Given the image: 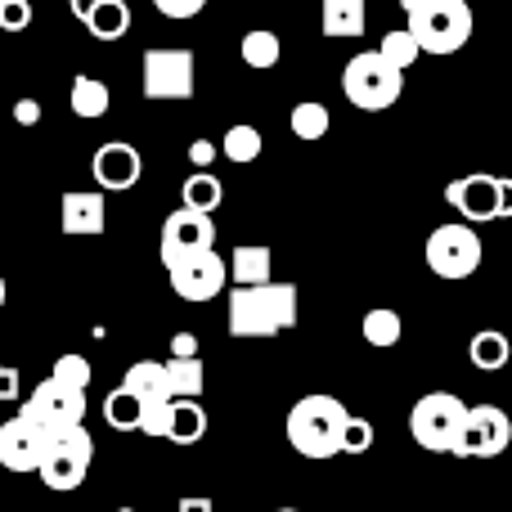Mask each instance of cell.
Masks as SVG:
<instances>
[{
	"label": "cell",
	"instance_id": "6da1fadb",
	"mask_svg": "<svg viewBox=\"0 0 512 512\" xmlns=\"http://www.w3.org/2000/svg\"><path fill=\"white\" fill-rule=\"evenodd\" d=\"M405 9V32L418 41L423 54H459L477 32L468 0H400Z\"/></svg>",
	"mask_w": 512,
	"mask_h": 512
},
{
	"label": "cell",
	"instance_id": "7a4b0ae2",
	"mask_svg": "<svg viewBox=\"0 0 512 512\" xmlns=\"http://www.w3.org/2000/svg\"><path fill=\"white\" fill-rule=\"evenodd\" d=\"M230 333L234 337H274L297 324V288L292 283H256L230 292Z\"/></svg>",
	"mask_w": 512,
	"mask_h": 512
},
{
	"label": "cell",
	"instance_id": "3957f363",
	"mask_svg": "<svg viewBox=\"0 0 512 512\" xmlns=\"http://www.w3.org/2000/svg\"><path fill=\"white\" fill-rule=\"evenodd\" d=\"M346 405L333 396H301L288 409V445L301 459H333L342 441Z\"/></svg>",
	"mask_w": 512,
	"mask_h": 512
},
{
	"label": "cell",
	"instance_id": "277c9868",
	"mask_svg": "<svg viewBox=\"0 0 512 512\" xmlns=\"http://www.w3.org/2000/svg\"><path fill=\"white\" fill-rule=\"evenodd\" d=\"M342 90L360 113H387V108L400 99V90H405V72L391 68L378 50H364L346 63Z\"/></svg>",
	"mask_w": 512,
	"mask_h": 512
},
{
	"label": "cell",
	"instance_id": "5b68a950",
	"mask_svg": "<svg viewBox=\"0 0 512 512\" xmlns=\"http://www.w3.org/2000/svg\"><path fill=\"white\" fill-rule=\"evenodd\" d=\"M445 203L463 216V225H486V221H504L512 207V185L504 176L490 171H472L445 185Z\"/></svg>",
	"mask_w": 512,
	"mask_h": 512
},
{
	"label": "cell",
	"instance_id": "8992f818",
	"mask_svg": "<svg viewBox=\"0 0 512 512\" xmlns=\"http://www.w3.org/2000/svg\"><path fill=\"white\" fill-rule=\"evenodd\" d=\"M427 270L436 274V279H468V274H477L481 256H486V243H481V234L472 230V225L463 221H450V225H436L432 234H427Z\"/></svg>",
	"mask_w": 512,
	"mask_h": 512
},
{
	"label": "cell",
	"instance_id": "52a82bcc",
	"mask_svg": "<svg viewBox=\"0 0 512 512\" xmlns=\"http://www.w3.org/2000/svg\"><path fill=\"white\" fill-rule=\"evenodd\" d=\"M90 463H95V441H90L86 427H72V432L45 441V454H41V463H36V472H41V481L50 490L68 495V490H77L81 481H86Z\"/></svg>",
	"mask_w": 512,
	"mask_h": 512
},
{
	"label": "cell",
	"instance_id": "ba28073f",
	"mask_svg": "<svg viewBox=\"0 0 512 512\" xmlns=\"http://www.w3.org/2000/svg\"><path fill=\"white\" fill-rule=\"evenodd\" d=\"M18 418H27V423H32L45 441H54V436L81 427V418H86V391L59 387L54 378H45L41 387L23 400V414H18Z\"/></svg>",
	"mask_w": 512,
	"mask_h": 512
},
{
	"label": "cell",
	"instance_id": "9c48e42d",
	"mask_svg": "<svg viewBox=\"0 0 512 512\" xmlns=\"http://www.w3.org/2000/svg\"><path fill=\"white\" fill-rule=\"evenodd\" d=\"M463 414H468V405H463L454 391H432V396H423L414 405V414H409V432H414V441L423 445V450L450 454L454 436H459V427H463Z\"/></svg>",
	"mask_w": 512,
	"mask_h": 512
},
{
	"label": "cell",
	"instance_id": "30bf717a",
	"mask_svg": "<svg viewBox=\"0 0 512 512\" xmlns=\"http://www.w3.org/2000/svg\"><path fill=\"white\" fill-rule=\"evenodd\" d=\"M194 50H144L140 59V90L144 99H194Z\"/></svg>",
	"mask_w": 512,
	"mask_h": 512
},
{
	"label": "cell",
	"instance_id": "8fae6325",
	"mask_svg": "<svg viewBox=\"0 0 512 512\" xmlns=\"http://www.w3.org/2000/svg\"><path fill=\"white\" fill-rule=\"evenodd\" d=\"M162 265H167L171 292H176L180 301H212L225 292V261L216 248L162 256Z\"/></svg>",
	"mask_w": 512,
	"mask_h": 512
},
{
	"label": "cell",
	"instance_id": "7c38bea8",
	"mask_svg": "<svg viewBox=\"0 0 512 512\" xmlns=\"http://www.w3.org/2000/svg\"><path fill=\"white\" fill-rule=\"evenodd\" d=\"M512 445V418L499 405H468L454 436V459H499Z\"/></svg>",
	"mask_w": 512,
	"mask_h": 512
},
{
	"label": "cell",
	"instance_id": "4fadbf2b",
	"mask_svg": "<svg viewBox=\"0 0 512 512\" xmlns=\"http://www.w3.org/2000/svg\"><path fill=\"white\" fill-rule=\"evenodd\" d=\"M90 176H95L99 189H108V194H126V189L140 185L144 176V158L135 144L126 140H108L95 149V158H90Z\"/></svg>",
	"mask_w": 512,
	"mask_h": 512
},
{
	"label": "cell",
	"instance_id": "5bb4252c",
	"mask_svg": "<svg viewBox=\"0 0 512 512\" xmlns=\"http://www.w3.org/2000/svg\"><path fill=\"white\" fill-rule=\"evenodd\" d=\"M59 225L72 239H95L108 230V198L104 189H68L59 198Z\"/></svg>",
	"mask_w": 512,
	"mask_h": 512
},
{
	"label": "cell",
	"instance_id": "9a60e30c",
	"mask_svg": "<svg viewBox=\"0 0 512 512\" xmlns=\"http://www.w3.org/2000/svg\"><path fill=\"white\" fill-rule=\"evenodd\" d=\"M216 243V221L203 212H189V207H180V212H171L167 221H162V256H176V252H203Z\"/></svg>",
	"mask_w": 512,
	"mask_h": 512
},
{
	"label": "cell",
	"instance_id": "2e32d148",
	"mask_svg": "<svg viewBox=\"0 0 512 512\" xmlns=\"http://www.w3.org/2000/svg\"><path fill=\"white\" fill-rule=\"evenodd\" d=\"M41 454H45V436L36 432L27 418H9V423H0V468L36 472Z\"/></svg>",
	"mask_w": 512,
	"mask_h": 512
},
{
	"label": "cell",
	"instance_id": "e0dca14e",
	"mask_svg": "<svg viewBox=\"0 0 512 512\" xmlns=\"http://www.w3.org/2000/svg\"><path fill=\"white\" fill-rule=\"evenodd\" d=\"M81 23H86V32L95 36V41H122V36L131 32V5H126V0H95V5L81 14Z\"/></svg>",
	"mask_w": 512,
	"mask_h": 512
},
{
	"label": "cell",
	"instance_id": "ac0fdd59",
	"mask_svg": "<svg viewBox=\"0 0 512 512\" xmlns=\"http://www.w3.org/2000/svg\"><path fill=\"white\" fill-rule=\"evenodd\" d=\"M364 18H369L364 0H319V27H324V36H337V41L360 36Z\"/></svg>",
	"mask_w": 512,
	"mask_h": 512
},
{
	"label": "cell",
	"instance_id": "d6986e66",
	"mask_svg": "<svg viewBox=\"0 0 512 512\" xmlns=\"http://www.w3.org/2000/svg\"><path fill=\"white\" fill-rule=\"evenodd\" d=\"M122 387L131 391L140 405H167V400H171V391H167V369H162L158 360L131 364V369H126V378H122Z\"/></svg>",
	"mask_w": 512,
	"mask_h": 512
},
{
	"label": "cell",
	"instance_id": "ffe728a7",
	"mask_svg": "<svg viewBox=\"0 0 512 512\" xmlns=\"http://www.w3.org/2000/svg\"><path fill=\"white\" fill-rule=\"evenodd\" d=\"M207 436V409L198 400H171L167 405V441L198 445Z\"/></svg>",
	"mask_w": 512,
	"mask_h": 512
},
{
	"label": "cell",
	"instance_id": "44dd1931",
	"mask_svg": "<svg viewBox=\"0 0 512 512\" xmlns=\"http://www.w3.org/2000/svg\"><path fill=\"white\" fill-rule=\"evenodd\" d=\"M270 270H274V252L270 248H234L230 256V279L234 288H256V283H270Z\"/></svg>",
	"mask_w": 512,
	"mask_h": 512
},
{
	"label": "cell",
	"instance_id": "7402d4cb",
	"mask_svg": "<svg viewBox=\"0 0 512 512\" xmlns=\"http://www.w3.org/2000/svg\"><path fill=\"white\" fill-rule=\"evenodd\" d=\"M162 369H167V391H171V400H198V396H203L207 369H203V360H198V355H189V360H176V355H171Z\"/></svg>",
	"mask_w": 512,
	"mask_h": 512
},
{
	"label": "cell",
	"instance_id": "603a6c76",
	"mask_svg": "<svg viewBox=\"0 0 512 512\" xmlns=\"http://www.w3.org/2000/svg\"><path fill=\"white\" fill-rule=\"evenodd\" d=\"M180 198H185V203H180V207H189V212H203V216H212L216 207L225 203V185L212 176V171H194V176L185 180V189H180Z\"/></svg>",
	"mask_w": 512,
	"mask_h": 512
},
{
	"label": "cell",
	"instance_id": "cb8c5ba5",
	"mask_svg": "<svg viewBox=\"0 0 512 512\" xmlns=\"http://www.w3.org/2000/svg\"><path fill=\"white\" fill-rule=\"evenodd\" d=\"M108 104H113V95H108V86L99 77H77L72 81V95H68V108L77 117H86V122H95V117L108 113Z\"/></svg>",
	"mask_w": 512,
	"mask_h": 512
},
{
	"label": "cell",
	"instance_id": "d4e9b609",
	"mask_svg": "<svg viewBox=\"0 0 512 512\" xmlns=\"http://www.w3.org/2000/svg\"><path fill=\"white\" fill-rule=\"evenodd\" d=\"M508 355H512V346H508V337L499 333V328H486V333H477V337H472V346H468V360L477 364V369H486V373L504 369Z\"/></svg>",
	"mask_w": 512,
	"mask_h": 512
},
{
	"label": "cell",
	"instance_id": "484cf974",
	"mask_svg": "<svg viewBox=\"0 0 512 512\" xmlns=\"http://www.w3.org/2000/svg\"><path fill=\"white\" fill-rule=\"evenodd\" d=\"M140 414H144V405L126 387H113L104 396V423L113 432H140Z\"/></svg>",
	"mask_w": 512,
	"mask_h": 512
},
{
	"label": "cell",
	"instance_id": "4316f807",
	"mask_svg": "<svg viewBox=\"0 0 512 512\" xmlns=\"http://www.w3.org/2000/svg\"><path fill=\"white\" fill-rule=\"evenodd\" d=\"M216 153H225L230 162H239V167H248V162L261 158V131L248 122H239V126H230L225 131V140L216 144Z\"/></svg>",
	"mask_w": 512,
	"mask_h": 512
},
{
	"label": "cell",
	"instance_id": "83f0119b",
	"mask_svg": "<svg viewBox=\"0 0 512 512\" xmlns=\"http://www.w3.org/2000/svg\"><path fill=\"white\" fill-rule=\"evenodd\" d=\"M360 333H364V342L369 346H396L400 342V333H405V324H400V315L396 310H387V306H378V310H369L364 315V324H360Z\"/></svg>",
	"mask_w": 512,
	"mask_h": 512
},
{
	"label": "cell",
	"instance_id": "f1b7e54d",
	"mask_svg": "<svg viewBox=\"0 0 512 512\" xmlns=\"http://www.w3.org/2000/svg\"><path fill=\"white\" fill-rule=\"evenodd\" d=\"M239 54H243V63H248V68H279L283 41L274 32H248L239 41Z\"/></svg>",
	"mask_w": 512,
	"mask_h": 512
},
{
	"label": "cell",
	"instance_id": "f546056e",
	"mask_svg": "<svg viewBox=\"0 0 512 512\" xmlns=\"http://www.w3.org/2000/svg\"><path fill=\"white\" fill-rule=\"evenodd\" d=\"M288 126H292V135H297V140H324L328 126H333V117H328V108H324V104L306 99V104L292 108Z\"/></svg>",
	"mask_w": 512,
	"mask_h": 512
},
{
	"label": "cell",
	"instance_id": "4dcf8cb0",
	"mask_svg": "<svg viewBox=\"0 0 512 512\" xmlns=\"http://www.w3.org/2000/svg\"><path fill=\"white\" fill-rule=\"evenodd\" d=\"M378 54H382V59H387L396 72H405V68H414L423 50H418V41L405 32V27H400V32H387V36H382V41H378Z\"/></svg>",
	"mask_w": 512,
	"mask_h": 512
},
{
	"label": "cell",
	"instance_id": "1f68e13d",
	"mask_svg": "<svg viewBox=\"0 0 512 512\" xmlns=\"http://www.w3.org/2000/svg\"><path fill=\"white\" fill-rule=\"evenodd\" d=\"M59 387H72V391H86L90 387V360L86 355H59L54 360V373H50Z\"/></svg>",
	"mask_w": 512,
	"mask_h": 512
},
{
	"label": "cell",
	"instance_id": "d6a6232c",
	"mask_svg": "<svg viewBox=\"0 0 512 512\" xmlns=\"http://www.w3.org/2000/svg\"><path fill=\"white\" fill-rule=\"evenodd\" d=\"M369 445H373V423H369V418L346 414L342 441H337V454H369Z\"/></svg>",
	"mask_w": 512,
	"mask_h": 512
},
{
	"label": "cell",
	"instance_id": "836d02e7",
	"mask_svg": "<svg viewBox=\"0 0 512 512\" xmlns=\"http://www.w3.org/2000/svg\"><path fill=\"white\" fill-rule=\"evenodd\" d=\"M32 0H0V32H27Z\"/></svg>",
	"mask_w": 512,
	"mask_h": 512
},
{
	"label": "cell",
	"instance_id": "e575fe53",
	"mask_svg": "<svg viewBox=\"0 0 512 512\" xmlns=\"http://www.w3.org/2000/svg\"><path fill=\"white\" fill-rule=\"evenodd\" d=\"M153 9H158L162 18H171V23H185V18L203 14L207 0H153Z\"/></svg>",
	"mask_w": 512,
	"mask_h": 512
},
{
	"label": "cell",
	"instance_id": "d590c367",
	"mask_svg": "<svg viewBox=\"0 0 512 512\" xmlns=\"http://www.w3.org/2000/svg\"><path fill=\"white\" fill-rule=\"evenodd\" d=\"M221 158V153H216V144L212 140H194L189 144V162H194L198 171H212V162Z\"/></svg>",
	"mask_w": 512,
	"mask_h": 512
},
{
	"label": "cell",
	"instance_id": "8d00e7d4",
	"mask_svg": "<svg viewBox=\"0 0 512 512\" xmlns=\"http://www.w3.org/2000/svg\"><path fill=\"white\" fill-rule=\"evenodd\" d=\"M18 387H23L18 369L14 364H0V405H5V400H18Z\"/></svg>",
	"mask_w": 512,
	"mask_h": 512
},
{
	"label": "cell",
	"instance_id": "74e56055",
	"mask_svg": "<svg viewBox=\"0 0 512 512\" xmlns=\"http://www.w3.org/2000/svg\"><path fill=\"white\" fill-rule=\"evenodd\" d=\"M14 122L18 126H36V122H41V104H36V99H18V104H14Z\"/></svg>",
	"mask_w": 512,
	"mask_h": 512
},
{
	"label": "cell",
	"instance_id": "f35d334b",
	"mask_svg": "<svg viewBox=\"0 0 512 512\" xmlns=\"http://www.w3.org/2000/svg\"><path fill=\"white\" fill-rule=\"evenodd\" d=\"M171 355H176V360H189V355H198V337L194 333H176V337H171Z\"/></svg>",
	"mask_w": 512,
	"mask_h": 512
},
{
	"label": "cell",
	"instance_id": "ab89813d",
	"mask_svg": "<svg viewBox=\"0 0 512 512\" xmlns=\"http://www.w3.org/2000/svg\"><path fill=\"white\" fill-rule=\"evenodd\" d=\"M176 512H216V508H212V499L194 495V499H180V508H176Z\"/></svg>",
	"mask_w": 512,
	"mask_h": 512
},
{
	"label": "cell",
	"instance_id": "60d3db41",
	"mask_svg": "<svg viewBox=\"0 0 512 512\" xmlns=\"http://www.w3.org/2000/svg\"><path fill=\"white\" fill-rule=\"evenodd\" d=\"M90 5H95V0H68V9H72V18H81V14H86V9Z\"/></svg>",
	"mask_w": 512,
	"mask_h": 512
},
{
	"label": "cell",
	"instance_id": "b9f144b4",
	"mask_svg": "<svg viewBox=\"0 0 512 512\" xmlns=\"http://www.w3.org/2000/svg\"><path fill=\"white\" fill-rule=\"evenodd\" d=\"M5 292H9V288H5V279H0V306H5Z\"/></svg>",
	"mask_w": 512,
	"mask_h": 512
},
{
	"label": "cell",
	"instance_id": "7bdbcfd3",
	"mask_svg": "<svg viewBox=\"0 0 512 512\" xmlns=\"http://www.w3.org/2000/svg\"><path fill=\"white\" fill-rule=\"evenodd\" d=\"M279 512H301V508H279Z\"/></svg>",
	"mask_w": 512,
	"mask_h": 512
},
{
	"label": "cell",
	"instance_id": "ee69618b",
	"mask_svg": "<svg viewBox=\"0 0 512 512\" xmlns=\"http://www.w3.org/2000/svg\"><path fill=\"white\" fill-rule=\"evenodd\" d=\"M117 512H135V508H117Z\"/></svg>",
	"mask_w": 512,
	"mask_h": 512
}]
</instances>
